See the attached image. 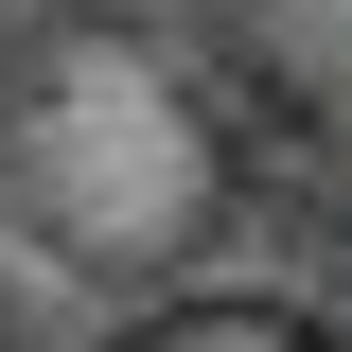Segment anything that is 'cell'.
<instances>
[{
  "instance_id": "6da1fadb",
  "label": "cell",
  "mask_w": 352,
  "mask_h": 352,
  "mask_svg": "<svg viewBox=\"0 0 352 352\" xmlns=\"http://www.w3.org/2000/svg\"><path fill=\"white\" fill-rule=\"evenodd\" d=\"M141 352H317V335H282V317H176V335H141Z\"/></svg>"
}]
</instances>
